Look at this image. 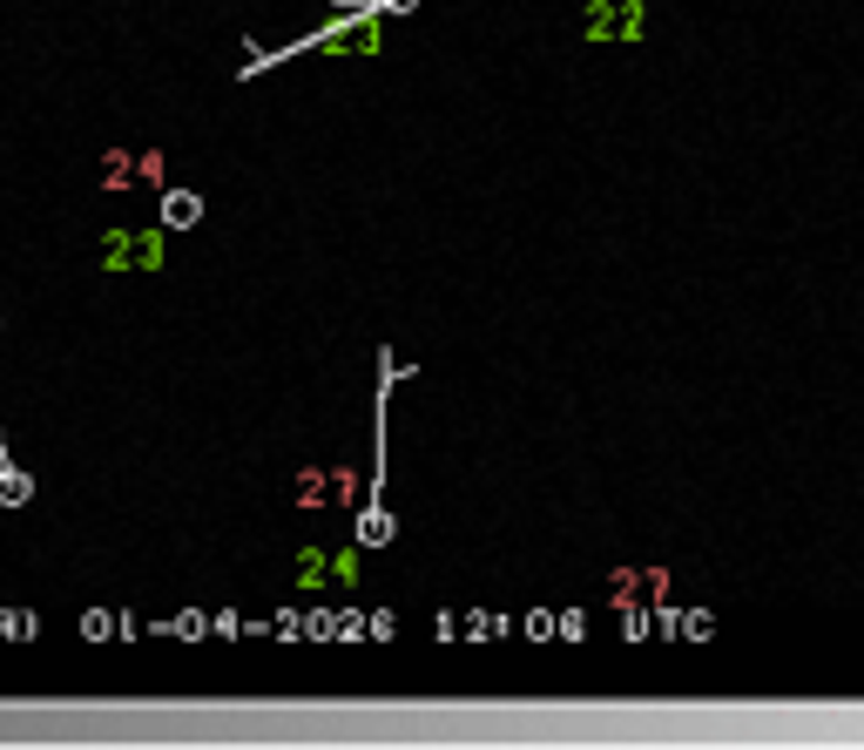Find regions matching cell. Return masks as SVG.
Segmentation results:
<instances>
[{
  "label": "cell",
  "mask_w": 864,
  "mask_h": 750,
  "mask_svg": "<svg viewBox=\"0 0 864 750\" xmlns=\"http://www.w3.org/2000/svg\"><path fill=\"white\" fill-rule=\"evenodd\" d=\"M581 21H587V41H642L649 34V8L642 0H594Z\"/></svg>",
  "instance_id": "6da1fadb"
},
{
  "label": "cell",
  "mask_w": 864,
  "mask_h": 750,
  "mask_svg": "<svg viewBox=\"0 0 864 750\" xmlns=\"http://www.w3.org/2000/svg\"><path fill=\"white\" fill-rule=\"evenodd\" d=\"M102 264L109 271H155L162 264V230H109Z\"/></svg>",
  "instance_id": "7a4b0ae2"
},
{
  "label": "cell",
  "mask_w": 864,
  "mask_h": 750,
  "mask_svg": "<svg viewBox=\"0 0 864 750\" xmlns=\"http://www.w3.org/2000/svg\"><path fill=\"white\" fill-rule=\"evenodd\" d=\"M203 217V197H190V190H162V223L169 230H190Z\"/></svg>",
  "instance_id": "3957f363"
},
{
  "label": "cell",
  "mask_w": 864,
  "mask_h": 750,
  "mask_svg": "<svg viewBox=\"0 0 864 750\" xmlns=\"http://www.w3.org/2000/svg\"><path fill=\"white\" fill-rule=\"evenodd\" d=\"M28 500H34V480H28L21 467L0 460V508H28Z\"/></svg>",
  "instance_id": "277c9868"
},
{
  "label": "cell",
  "mask_w": 864,
  "mask_h": 750,
  "mask_svg": "<svg viewBox=\"0 0 864 750\" xmlns=\"http://www.w3.org/2000/svg\"><path fill=\"white\" fill-rule=\"evenodd\" d=\"M392 541V514L385 508H365L359 514V548H385Z\"/></svg>",
  "instance_id": "5b68a950"
},
{
  "label": "cell",
  "mask_w": 864,
  "mask_h": 750,
  "mask_svg": "<svg viewBox=\"0 0 864 750\" xmlns=\"http://www.w3.org/2000/svg\"><path fill=\"white\" fill-rule=\"evenodd\" d=\"M324 574H331V561H324L318 548H304V554H298V581H304V589H318Z\"/></svg>",
  "instance_id": "8992f818"
},
{
  "label": "cell",
  "mask_w": 864,
  "mask_h": 750,
  "mask_svg": "<svg viewBox=\"0 0 864 750\" xmlns=\"http://www.w3.org/2000/svg\"><path fill=\"white\" fill-rule=\"evenodd\" d=\"M0 636H8V642H28V636H34V616H28V609H8V616H0Z\"/></svg>",
  "instance_id": "52a82bcc"
},
{
  "label": "cell",
  "mask_w": 864,
  "mask_h": 750,
  "mask_svg": "<svg viewBox=\"0 0 864 750\" xmlns=\"http://www.w3.org/2000/svg\"><path fill=\"white\" fill-rule=\"evenodd\" d=\"M331 581H338V589H352V581H359V554H331Z\"/></svg>",
  "instance_id": "ba28073f"
},
{
  "label": "cell",
  "mask_w": 864,
  "mask_h": 750,
  "mask_svg": "<svg viewBox=\"0 0 864 750\" xmlns=\"http://www.w3.org/2000/svg\"><path fill=\"white\" fill-rule=\"evenodd\" d=\"M710 629H716V622H710L703 609H696V616H682V636H689V642H710Z\"/></svg>",
  "instance_id": "9c48e42d"
},
{
  "label": "cell",
  "mask_w": 864,
  "mask_h": 750,
  "mask_svg": "<svg viewBox=\"0 0 864 750\" xmlns=\"http://www.w3.org/2000/svg\"><path fill=\"white\" fill-rule=\"evenodd\" d=\"M109 629H115V622H109V616H102V609H89V616H81V636H89V642H102V636H109Z\"/></svg>",
  "instance_id": "30bf717a"
},
{
  "label": "cell",
  "mask_w": 864,
  "mask_h": 750,
  "mask_svg": "<svg viewBox=\"0 0 864 750\" xmlns=\"http://www.w3.org/2000/svg\"><path fill=\"white\" fill-rule=\"evenodd\" d=\"M622 636H629V642H642V636H649V616H642V609H629V616H622Z\"/></svg>",
  "instance_id": "8fae6325"
},
{
  "label": "cell",
  "mask_w": 864,
  "mask_h": 750,
  "mask_svg": "<svg viewBox=\"0 0 864 750\" xmlns=\"http://www.w3.org/2000/svg\"><path fill=\"white\" fill-rule=\"evenodd\" d=\"M372 8H392V14H412V8H419V0H372Z\"/></svg>",
  "instance_id": "7c38bea8"
}]
</instances>
